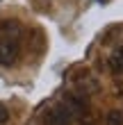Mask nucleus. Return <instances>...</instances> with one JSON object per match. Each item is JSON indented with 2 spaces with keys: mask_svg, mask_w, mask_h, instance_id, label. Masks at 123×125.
I'll return each mask as SVG.
<instances>
[{
  "mask_svg": "<svg viewBox=\"0 0 123 125\" xmlns=\"http://www.w3.org/2000/svg\"><path fill=\"white\" fill-rule=\"evenodd\" d=\"M21 55V43L18 39H7L0 36V66H14Z\"/></svg>",
  "mask_w": 123,
  "mask_h": 125,
  "instance_id": "f257e3e1",
  "label": "nucleus"
},
{
  "mask_svg": "<svg viewBox=\"0 0 123 125\" xmlns=\"http://www.w3.org/2000/svg\"><path fill=\"white\" fill-rule=\"evenodd\" d=\"M73 121V112L66 105H55L46 116V125H71Z\"/></svg>",
  "mask_w": 123,
  "mask_h": 125,
  "instance_id": "f03ea898",
  "label": "nucleus"
},
{
  "mask_svg": "<svg viewBox=\"0 0 123 125\" xmlns=\"http://www.w3.org/2000/svg\"><path fill=\"white\" fill-rule=\"evenodd\" d=\"M0 36L21 39V25H18V21H2V23H0Z\"/></svg>",
  "mask_w": 123,
  "mask_h": 125,
  "instance_id": "7ed1b4c3",
  "label": "nucleus"
},
{
  "mask_svg": "<svg viewBox=\"0 0 123 125\" xmlns=\"http://www.w3.org/2000/svg\"><path fill=\"white\" fill-rule=\"evenodd\" d=\"M105 125H123V112L121 109H112L105 116Z\"/></svg>",
  "mask_w": 123,
  "mask_h": 125,
  "instance_id": "20e7f679",
  "label": "nucleus"
},
{
  "mask_svg": "<svg viewBox=\"0 0 123 125\" xmlns=\"http://www.w3.org/2000/svg\"><path fill=\"white\" fill-rule=\"evenodd\" d=\"M112 68H114V73H121L123 75V46L112 55Z\"/></svg>",
  "mask_w": 123,
  "mask_h": 125,
  "instance_id": "39448f33",
  "label": "nucleus"
},
{
  "mask_svg": "<svg viewBox=\"0 0 123 125\" xmlns=\"http://www.w3.org/2000/svg\"><path fill=\"white\" fill-rule=\"evenodd\" d=\"M7 121H9V109H7L2 102H0V125H5Z\"/></svg>",
  "mask_w": 123,
  "mask_h": 125,
  "instance_id": "423d86ee",
  "label": "nucleus"
},
{
  "mask_svg": "<svg viewBox=\"0 0 123 125\" xmlns=\"http://www.w3.org/2000/svg\"><path fill=\"white\" fill-rule=\"evenodd\" d=\"M82 125H89V123H82Z\"/></svg>",
  "mask_w": 123,
  "mask_h": 125,
  "instance_id": "0eeeda50",
  "label": "nucleus"
}]
</instances>
